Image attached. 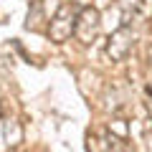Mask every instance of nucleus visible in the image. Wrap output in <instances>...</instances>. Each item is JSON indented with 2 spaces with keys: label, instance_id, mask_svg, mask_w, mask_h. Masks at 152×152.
I'll return each mask as SVG.
<instances>
[{
  "label": "nucleus",
  "instance_id": "1",
  "mask_svg": "<svg viewBox=\"0 0 152 152\" xmlns=\"http://www.w3.org/2000/svg\"><path fill=\"white\" fill-rule=\"evenodd\" d=\"M79 10L81 8L74 5H61V10L51 18L48 23V38L56 41V43H64L66 38H71V33L76 31V18H79Z\"/></svg>",
  "mask_w": 152,
  "mask_h": 152
},
{
  "label": "nucleus",
  "instance_id": "2",
  "mask_svg": "<svg viewBox=\"0 0 152 152\" xmlns=\"http://www.w3.org/2000/svg\"><path fill=\"white\" fill-rule=\"evenodd\" d=\"M96 31H99V10L96 8L84 5L81 10H79V18H76L74 36L79 38L81 43H91V38L96 36Z\"/></svg>",
  "mask_w": 152,
  "mask_h": 152
},
{
  "label": "nucleus",
  "instance_id": "3",
  "mask_svg": "<svg viewBox=\"0 0 152 152\" xmlns=\"http://www.w3.org/2000/svg\"><path fill=\"white\" fill-rule=\"evenodd\" d=\"M132 46H134V33L127 26H122L119 31L112 33V38H109V43H107V53H109L112 61H122L132 51Z\"/></svg>",
  "mask_w": 152,
  "mask_h": 152
},
{
  "label": "nucleus",
  "instance_id": "4",
  "mask_svg": "<svg viewBox=\"0 0 152 152\" xmlns=\"http://www.w3.org/2000/svg\"><path fill=\"white\" fill-rule=\"evenodd\" d=\"M20 137H23V129H20L18 122H10V119H3L0 117V152L15 147L20 142Z\"/></svg>",
  "mask_w": 152,
  "mask_h": 152
},
{
  "label": "nucleus",
  "instance_id": "5",
  "mask_svg": "<svg viewBox=\"0 0 152 152\" xmlns=\"http://www.w3.org/2000/svg\"><path fill=\"white\" fill-rule=\"evenodd\" d=\"M122 140H117V137L107 134V132H99V134H89V152H117L114 147L119 145Z\"/></svg>",
  "mask_w": 152,
  "mask_h": 152
},
{
  "label": "nucleus",
  "instance_id": "6",
  "mask_svg": "<svg viewBox=\"0 0 152 152\" xmlns=\"http://www.w3.org/2000/svg\"><path fill=\"white\" fill-rule=\"evenodd\" d=\"M147 109H150V117H152V96H150V102H147Z\"/></svg>",
  "mask_w": 152,
  "mask_h": 152
}]
</instances>
